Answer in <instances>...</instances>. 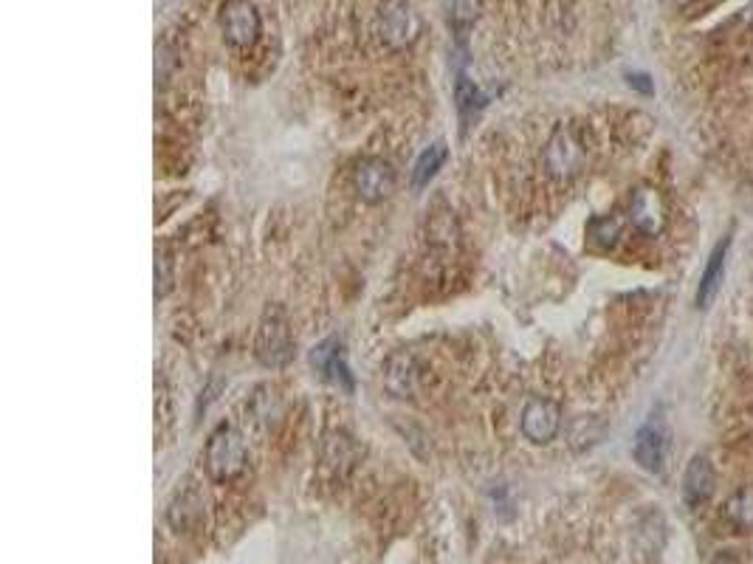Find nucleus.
Returning <instances> with one entry per match:
<instances>
[{"instance_id":"obj_1","label":"nucleus","mask_w":753,"mask_h":564,"mask_svg":"<svg viewBox=\"0 0 753 564\" xmlns=\"http://www.w3.org/2000/svg\"><path fill=\"white\" fill-rule=\"evenodd\" d=\"M254 356L268 370H280L294 359V336H291V322L283 308L268 305L266 314L260 319V328L254 336Z\"/></svg>"},{"instance_id":"obj_2","label":"nucleus","mask_w":753,"mask_h":564,"mask_svg":"<svg viewBox=\"0 0 753 564\" xmlns=\"http://www.w3.org/2000/svg\"><path fill=\"white\" fill-rule=\"evenodd\" d=\"M206 471L212 480L229 483L246 469V443L235 426H218L206 440Z\"/></svg>"},{"instance_id":"obj_3","label":"nucleus","mask_w":753,"mask_h":564,"mask_svg":"<svg viewBox=\"0 0 753 564\" xmlns=\"http://www.w3.org/2000/svg\"><path fill=\"white\" fill-rule=\"evenodd\" d=\"M587 161V147L581 141L579 130L573 125H556L545 144V170L556 181H570L581 173Z\"/></svg>"},{"instance_id":"obj_4","label":"nucleus","mask_w":753,"mask_h":564,"mask_svg":"<svg viewBox=\"0 0 753 564\" xmlns=\"http://www.w3.org/2000/svg\"><path fill=\"white\" fill-rule=\"evenodd\" d=\"M378 34L390 48H407L421 34V17L409 0H381Z\"/></svg>"},{"instance_id":"obj_5","label":"nucleus","mask_w":753,"mask_h":564,"mask_svg":"<svg viewBox=\"0 0 753 564\" xmlns=\"http://www.w3.org/2000/svg\"><path fill=\"white\" fill-rule=\"evenodd\" d=\"M220 32L235 48H251L260 37V15L251 0H223L220 6Z\"/></svg>"},{"instance_id":"obj_6","label":"nucleus","mask_w":753,"mask_h":564,"mask_svg":"<svg viewBox=\"0 0 753 564\" xmlns=\"http://www.w3.org/2000/svg\"><path fill=\"white\" fill-rule=\"evenodd\" d=\"M353 189L364 204H381L393 195L395 170L384 158H364L353 170Z\"/></svg>"},{"instance_id":"obj_7","label":"nucleus","mask_w":753,"mask_h":564,"mask_svg":"<svg viewBox=\"0 0 753 564\" xmlns=\"http://www.w3.org/2000/svg\"><path fill=\"white\" fill-rule=\"evenodd\" d=\"M632 455H635V463L644 471H652V474L663 471L666 457H669V429H666L663 418H658V415L646 418V423L635 435Z\"/></svg>"},{"instance_id":"obj_8","label":"nucleus","mask_w":753,"mask_h":564,"mask_svg":"<svg viewBox=\"0 0 753 564\" xmlns=\"http://www.w3.org/2000/svg\"><path fill=\"white\" fill-rule=\"evenodd\" d=\"M559 426H562V412L548 398H531L522 409V435L536 446H545L556 438Z\"/></svg>"},{"instance_id":"obj_9","label":"nucleus","mask_w":753,"mask_h":564,"mask_svg":"<svg viewBox=\"0 0 753 564\" xmlns=\"http://www.w3.org/2000/svg\"><path fill=\"white\" fill-rule=\"evenodd\" d=\"M629 220L638 232L655 237L666 229V204L660 198L658 189L641 187L632 192V201H629Z\"/></svg>"},{"instance_id":"obj_10","label":"nucleus","mask_w":753,"mask_h":564,"mask_svg":"<svg viewBox=\"0 0 753 564\" xmlns=\"http://www.w3.org/2000/svg\"><path fill=\"white\" fill-rule=\"evenodd\" d=\"M311 364H314L316 373H322L325 381L336 384L342 392H353V378L347 370L345 350H342L339 339H325L322 345H316L311 350Z\"/></svg>"},{"instance_id":"obj_11","label":"nucleus","mask_w":753,"mask_h":564,"mask_svg":"<svg viewBox=\"0 0 753 564\" xmlns=\"http://www.w3.org/2000/svg\"><path fill=\"white\" fill-rule=\"evenodd\" d=\"M714 486H717V474L711 469L708 457H691L686 477H683V500H686V505H689V508L706 505V502L711 500V494H714Z\"/></svg>"},{"instance_id":"obj_12","label":"nucleus","mask_w":753,"mask_h":564,"mask_svg":"<svg viewBox=\"0 0 753 564\" xmlns=\"http://www.w3.org/2000/svg\"><path fill=\"white\" fill-rule=\"evenodd\" d=\"M418 384V370H415V359L409 356L407 350L393 353L387 364H384V387L395 398H412Z\"/></svg>"},{"instance_id":"obj_13","label":"nucleus","mask_w":753,"mask_h":564,"mask_svg":"<svg viewBox=\"0 0 753 564\" xmlns=\"http://www.w3.org/2000/svg\"><path fill=\"white\" fill-rule=\"evenodd\" d=\"M728 246H731V237H722L720 243L714 246L711 257H708L706 271H703V280H700V288H697V308L706 311L708 305L714 302V297L720 294L722 277H725V257H728Z\"/></svg>"},{"instance_id":"obj_14","label":"nucleus","mask_w":753,"mask_h":564,"mask_svg":"<svg viewBox=\"0 0 753 564\" xmlns=\"http://www.w3.org/2000/svg\"><path fill=\"white\" fill-rule=\"evenodd\" d=\"M201 519H204V502L198 497V491L189 488L184 494H178V500H175L173 508H170V525H173L175 531H195Z\"/></svg>"},{"instance_id":"obj_15","label":"nucleus","mask_w":753,"mask_h":564,"mask_svg":"<svg viewBox=\"0 0 753 564\" xmlns=\"http://www.w3.org/2000/svg\"><path fill=\"white\" fill-rule=\"evenodd\" d=\"M443 161H446V144L443 141H435L432 147H426L421 158L415 161V170H412V187L415 189H424L438 170L443 167Z\"/></svg>"},{"instance_id":"obj_16","label":"nucleus","mask_w":753,"mask_h":564,"mask_svg":"<svg viewBox=\"0 0 753 564\" xmlns=\"http://www.w3.org/2000/svg\"><path fill=\"white\" fill-rule=\"evenodd\" d=\"M725 519L739 528V531H751L753 528V488H742L737 491L728 505H725Z\"/></svg>"},{"instance_id":"obj_17","label":"nucleus","mask_w":753,"mask_h":564,"mask_svg":"<svg viewBox=\"0 0 753 564\" xmlns=\"http://www.w3.org/2000/svg\"><path fill=\"white\" fill-rule=\"evenodd\" d=\"M621 235V223L615 218H596L590 223V240L596 243L598 249H610L618 243Z\"/></svg>"},{"instance_id":"obj_18","label":"nucleus","mask_w":753,"mask_h":564,"mask_svg":"<svg viewBox=\"0 0 753 564\" xmlns=\"http://www.w3.org/2000/svg\"><path fill=\"white\" fill-rule=\"evenodd\" d=\"M173 285V268H170V257L167 251L156 254V297H164Z\"/></svg>"},{"instance_id":"obj_19","label":"nucleus","mask_w":753,"mask_h":564,"mask_svg":"<svg viewBox=\"0 0 753 564\" xmlns=\"http://www.w3.org/2000/svg\"><path fill=\"white\" fill-rule=\"evenodd\" d=\"M457 102H460V110L466 113V110H474V102H477V91H474V85H469V79L457 77Z\"/></svg>"},{"instance_id":"obj_20","label":"nucleus","mask_w":753,"mask_h":564,"mask_svg":"<svg viewBox=\"0 0 753 564\" xmlns=\"http://www.w3.org/2000/svg\"><path fill=\"white\" fill-rule=\"evenodd\" d=\"M452 9H455V12H449V15L455 17V20H463V23H471V20L477 17V12H474L477 3H474V0H455Z\"/></svg>"},{"instance_id":"obj_21","label":"nucleus","mask_w":753,"mask_h":564,"mask_svg":"<svg viewBox=\"0 0 753 564\" xmlns=\"http://www.w3.org/2000/svg\"><path fill=\"white\" fill-rule=\"evenodd\" d=\"M629 85H635V88H641L644 94H652V85L646 82V77L641 74V77H629Z\"/></svg>"},{"instance_id":"obj_22","label":"nucleus","mask_w":753,"mask_h":564,"mask_svg":"<svg viewBox=\"0 0 753 564\" xmlns=\"http://www.w3.org/2000/svg\"><path fill=\"white\" fill-rule=\"evenodd\" d=\"M669 6H675V9H683V6H689L691 0H666Z\"/></svg>"}]
</instances>
